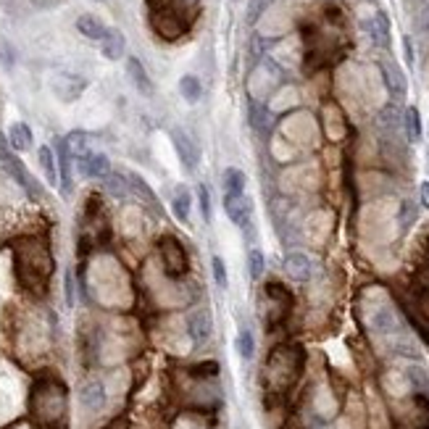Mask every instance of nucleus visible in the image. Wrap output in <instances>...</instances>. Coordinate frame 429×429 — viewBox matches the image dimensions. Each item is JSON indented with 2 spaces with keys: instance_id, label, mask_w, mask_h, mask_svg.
Instances as JSON below:
<instances>
[{
  "instance_id": "obj_1",
  "label": "nucleus",
  "mask_w": 429,
  "mask_h": 429,
  "mask_svg": "<svg viewBox=\"0 0 429 429\" xmlns=\"http://www.w3.org/2000/svg\"><path fill=\"white\" fill-rule=\"evenodd\" d=\"M13 253V268L16 279L27 292L32 295H45L50 277H53V253L43 237H19L11 243Z\"/></svg>"
},
{
  "instance_id": "obj_2",
  "label": "nucleus",
  "mask_w": 429,
  "mask_h": 429,
  "mask_svg": "<svg viewBox=\"0 0 429 429\" xmlns=\"http://www.w3.org/2000/svg\"><path fill=\"white\" fill-rule=\"evenodd\" d=\"M29 416L37 429H69V390L53 374H43L29 390Z\"/></svg>"
},
{
  "instance_id": "obj_3",
  "label": "nucleus",
  "mask_w": 429,
  "mask_h": 429,
  "mask_svg": "<svg viewBox=\"0 0 429 429\" xmlns=\"http://www.w3.org/2000/svg\"><path fill=\"white\" fill-rule=\"evenodd\" d=\"M306 364V353H303L301 345H279L271 350L266 366H264V385L268 387V393H287L298 376L303 372Z\"/></svg>"
},
{
  "instance_id": "obj_4",
  "label": "nucleus",
  "mask_w": 429,
  "mask_h": 429,
  "mask_svg": "<svg viewBox=\"0 0 429 429\" xmlns=\"http://www.w3.org/2000/svg\"><path fill=\"white\" fill-rule=\"evenodd\" d=\"M0 166L6 169V174L11 177L13 182L22 187V193L27 195V198H32V200H40V198L45 195L43 184L34 179L32 172H29V169L24 166L22 158H16L13 153H6V151L0 153Z\"/></svg>"
},
{
  "instance_id": "obj_5",
  "label": "nucleus",
  "mask_w": 429,
  "mask_h": 429,
  "mask_svg": "<svg viewBox=\"0 0 429 429\" xmlns=\"http://www.w3.org/2000/svg\"><path fill=\"white\" fill-rule=\"evenodd\" d=\"M158 256H161V264H163V274L169 279H179L187 274V250L182 247V243L177 237L166 235L158 240Z\"/></svg>"
},
{
  "instance_id": "obj_6",
  "label": "nucleus",
  "mask_w": 429,
  "mask_h": 429,
  "mask_svg": "<svg viewBox=\"0 0 429 429\" xmlns=\"http://www.w3.org/2000/svg\"><path fill=\"white\" fill-rule=\"evenodd\" d=\"M264 295H266V303H268V311L264 316V322H266V327H277L290 313V306H292L290 292L285 290L282 285H277V282H271V285H266Z\"/></svg>"
},
{
  "instance_id": "obj_7",
  "label": "nucleus",
  "mask_w": 429,
  "mask_h": 429,
  "mask_svg": "<svg viewBox=\"0 0 429 429\" xmlns=\"http://www.w3.org/2000/svg\"><path fill=\"white\" fill-rule=\"evenodd\" d=\"M48 85H50V93L58 100L72 103V100H76V97L85 93L87 82L79 74H72V72H55V74H50Z\"/></svg>"
},
{
  "instance_id": "obj_8",
  "label": "nucleus",
  "mask_w": 429,
  "mask_h": 429,
  "mask_svg": "<svg viewBox=\"0 0 429 429\" xmlns=\"http://www.w3.org/2000/svg\"><path fill=\"white\" fill-rule=\"evenodd\" d=\"M172 145L177 151V158L184 166V172L193 174L198 169V161H200V151L195 145V139L184 132V129H172Z\"/></svg>"
},
{
  "instance_id": "obj_9",
  "label": "nucleus",
  "mask_w": 429,
  "mask_h": 429,
  "mask_svg": "<svg viewBox=\"0 0 429 429\" xmlns=\"http://www.w3.org/2000/svg\"><path fill=\"white\" fill-rule=\"evenodd\" d=\"M151 22H153V29L161 34L163 40H177L179 34H184V22H182V13L174 11V8H161V11H153L151 13Z\"/></svg>"
},
{
  "instance_id": "obj_10",
  "label": "nucleus",
  "mask_w": 429,
  "mask_h": 429,
  "mask_svg": "<svg viewBox=\"0 0 429 429\" xmlns=\"http://www.w3.org/2000/svg\"><path fill=\"white\" fill-rule=\"evenodd\" d=\"M76 169L82 177L87 179H106L108 174H111V161H108L106 153L100 151H90L85 156H76Z\"/></svg>"
},
{
  "instance_id": "obj_11",
  "label": "nucleus",
  "mask_w": 429,
  "mask_h": 429,
  "mask_svg": "<svg viewBox=\"0 0 429 429\" xmlns=\"http://www.w3.org/2000/svg\"><path fill=\"white\" fill-rule=\"evenodd\" d=\"M55 161H58V184H61V193L69 195L72 187H74V179H72V161L74 156L66 145V137H55Z\"/></svg>"
},
{
  "instance_id": "obj_12",
  "label": "nucleus",
  "mask_w": 429,
  "mask_h": 429,
  "mask_svg": "<svg viewBox=\"0 0 429 429\" xmlns=\"http://www.w3.org/2000/svg\"><path fill=\"white\" fill-rule=\"evenodd\" d=\"M224 211L229 216V222L245 229L250 224V214H253V203L245 193L240 195H224Z\"/></svg>"
},
{
  "instance_id": "obj_13",
  "label": "nucleus",
  "mask_w": 429,
  "mask_h": 429,
  "mask_svg": "<svg viewBox=\"0 0 429 429\" xmlns=\"http://www.w3.org/2000/svg\"><path fill=\"white\" fill-rule=\"evenodd\" d=\"M369 327L374 329V332L379 334H393L397 332V327H400V322H397V313L395 308L390 306V303H379L374 311H372V316H369Z\"/></svg>"
},
{
  "instance_id": "obj_14",
  "label": "nucleus",
  "mask_w": 429,
  "mask_h": 429,
  "mask_svg": "<svg viewBox=\"0 0 429 429\" xmlns=\"http://www.w3.org/2000/svg\"><path fill=\"white\" fill-rule=\"evenodd\" d=\"M379 69H382V79H385V87L390 90V95L395 97V100H403L408 93V82L406 74L400 72V66L395 61H382Z\"/></svg>"
},
{
  "instance_id": "obj_15",
  "label": "nucleus",
  "mask_w": 429,
  "mask_h": 429,
  "mask_svg": "<svg viewBox=\"0 0 429 429\" xmlns=\"http://www.w3.org/2000/svg\"><path fill=\"white\" fill-rule=\"evenodd\" d=\"M100 53L103 58L108 61H118V58H124L127 55V34L116 29V27H108L106 34H103V40H100Z\"/></svg>"
},
{
  "instance_id": "obj_16",
  "label": "nucleus",
  "mask_w": 429,
  "mask_h": 429,
  "mask_svg": "<svg viewBox=\"0 0 429 429\" xmlns=\"http://www.w3.org/2000/svg\"><path fill=\"white\" fill-rule=\"evenodd\" d=\"M127 76H129V82L135 85V90H137L139 95H145V97H153V79L151 74H148V69L142 66V61L139 58H135V55H129L127 58Z\"/></svg>"
},
{
  "instance_id": "obj_17",
  "label": "nucleus",
  "mask_w": 429,
  "mask_h": 429,
  "mask_svg": "<svg viewBox=\"0 0 429 429\" xmlns=\"http://www.w3.org/2000/svg\"><path fill=\"white\" fill-rule=\"evenodd\" d=\"M211 329H214V322H211V313L205 311V308H198V311L187 316V332H190L195 345L205 343L211 337Z\"/></svg>"
},
{
  "instance_id": "obj_18",
  "label": "nucleus",
  "mask_w": 429,
  "mask_h": 429,
  "mask_svg": "<svg viewBox=\"0 0 429 429\" xmlns=\"http://www.w3.org/2000/svg\"><path fill=\"white\" fill-rule=\"evenodd\" d=\"M366 32H369V37H372V43H374L376 48H382V50L390 48V22H387V16L382 11H376L374 16L366 22Z\"/></svg>"
},
{
  "instance_id": "obj_19",
  "label": "nucleus",
  "mask_w": 429,
  "mask_h": 429,
  "mask_svg": "<svg viewBox=\"0 0 429 429\" xmlns=\"http://www.w3.org/2000/svg\"><path fill=\"white\" fill-rule=\"evenodd\" d=\"M285 274L295 282H308L313 274V266H311V258L303 256V253H290L285 258Z\"/></svg>"
},
{
  "instance_id": "obj_20",
  "label": "nucleus",
  "mask_w": 429,
  "mask_h": 429,
  "mask_svg": "<svg viewBox=\"0 0 429 429\" xmlns=\"http://www.w3.org/2000/svg\"><path fill=\"white\" fill-rule=\"evenodd\" d=\"M8 145H11L16 153H24V151H32L34 145V135L29 124H24V121H13L11 127H8Z\"/></svg>"
},
{
  "instance_id": "obj_21",
  "label": "nucleus",
  "mask_w": 429,
  "mask_h": 429,
  "mask_svg": "<svg viewBox=\"0 0 429 429\" xmlns=\"http://www.w3.org/2000/svg\"><path fill=\"white\" fill-rule=\"evenodd\" d=\"M106 24L97 19L95 13H82L79 19H76V32L87 37V40H93V43H100L103 40V34H106Z\"/></svg>"
},
{
  "instance_id": "obj_22",
  "label": "nucleus",
  "mask_w": 429,
  "mask_h": 429,
  "mask_svg": "<svg viewBox=\"0 0 429 429\" xmlns=\"http://www.w3.org/2000/svg\"><path fill=\"white\" fill-rule=\"evenodd\" d=\"M127 182H129V193L132 195H137L142 203H148L153 208V211H158L161 205H158V198H156V193L151 190V184L145 182L139 174L135 172H127Z\"/></svg>"
},
{
  "instance_id": "obj_23",
  "label": "nucleus",
  "mask_w": 429,
  "mask_h": 429,
  "mask_svg": "<svg viewBox=\"0 0 429 429\" xmlns=\"http://www.w3.org/2000/svg\"><path fill=\"white\" fill-rule=\"evenodd\" d=\"M79 400H82V406L87 408V411H100V408L106 406V387H103V382H87L85 387H82V393H79Z\"/></svg>"
},
{
  "instance_id": "obj_24",
  "label": "nucleus",
  "mask_w": 429,
  "mask_h": 429,
  "mask_svg": "<svg viewBox=\"0 0 429 429\" xmlns=\"http://www.w3.org/2000/svg\"><path fill=\"white\" fill-rule=\"evenodd\" d=\"M190 211H193V193L187 187H177V193L172 198V214L177 216V222L187 224L190 222Z\"/></svg>"
},
{
  "instance_id": "obj_25",
  "label": "nucleus",
  "mask_w": 429,
  "mask_h": 429,
  "mask_svg": "<svg viewBox=\"0 0 429 429\" xmlns=\"http://www.w3.org/2000/svg\"><path fill=\"white\" fill-rule=\"evenodd\" d=\"M245 184H247L245 172H240V169H235V166H226L224 172H222V187H224V195L245 193Z\"/></svg>"
},
{
  "instance_id": "obj_26",
  "label": "nucleus",
  "mask_w": 429,
  "mask_h": 429,
  "mask_svg": "<svg viewBox=\"0 0 429 429\" xmlns=\"http://www.w3.org/2000/svg\"><path fill=\"white\" fill-rule=\"evenodd\" d=\"M37 161H40V169L45 174V182L48 184H58V161H55V151L53 148H48L43 145L40 151H37Z\"/></svg>"
},
{
  "instance_id": "obj_27",
  "label": "nucleus",
  "mask_w": 429,
  "mask_h": 429,
  "mask_svg": "<svg viewBox=\"0 0 429 429\" xmlns=\"http://www.w3.org/2000/svg\"><path fill=\"white\" fill-rule=\"evenodd\" d=\"M403 129H406L408 142H418L421 139V116H418L416 106H408L403 111Z\"/></svg>"
},
{
  "instance_id": "obj_28",
  "label": "nucleus",
  "mask_w": 429,
  "mask_h": 429,
  "mask_svg": "<svg viewBox=\"0 0 429 429\" xmlns=\"http://www.w3.org/2000/svg\"><path fill=\"white\" fill-rule=\"evenodd\" d=\"M179 95L187 100V103H198L200 95H203V85H200V79L195 74H184L179 79Z\"/></svg>"
},
{
  "instance_id": "obj_29",
  "label": "nucleus",
  "mask_w": 429,
  "mask_h": 429,
  "mask_svg": "<svg viewBox=\"0 0 429 429\" xmlns=\"http://www.w3.org/2000/svg\"><path fill=\"white\" fill-rule=\"evenodd\" d=\"M66 145H69V151L72 156H85V153L93 151V135H87V132H72L69 137H66Z\"/></svg>"
},
{
  "instance_id": "obj_30",
  "label": "nucleus",
  "mask_w": 429,
  "mask_h": 429,
  "mask_svg": "<svg viewBox=\"0 0 429 429\" xmlns=\"http://www.w3.org/2000/svg\"><path fill=\"white\" fill-rule=\"evenodd\" d=\"M106 190L114 198H118V200H127L129 195V182H127V174H108L106 177Z\"/></svg>"
},
{
  "instance_id": "obj_31",
  "label": "nucleus",
  "mask_w": 429,
  "mask_h": 429,
  "mask_svg": "<svg viewBox=\"0 0 429 429\" xmlns=\"http://www.w3.org/2000/svg\"><path fill=\"white\" fill-rule=\"evenodd\" d=\"M235 345H237V353H240V358L250 361V358L256 355V340H253V332H250V329H240Z\"/></svg>"
},
{
  "instance_id": "obj_32",
  "label": "nucleus",
  "mask_w": 429,
  "mask_h": 429,
  "mask_svg": "<svg viewBox=\"0 0 429 429\" xmlns=\"http://www.w3.org/2000/svg\"><path fill=\"white\" fill-rule=\"evenodd\" d=\"M418 216V208L414 200H403L400 203V211H397V224H400V232H406V229H411V224L416 222Z\"/></svg>"
},
{
  "instance_id": "obj_33",
  "label": "nucleus",
  "mask_w": 429,
  "mask_h": 429,
  "mask_svg": "<svg viewBox=\"0 0 429 429\" xmlns=\"http://www.w3.org/2000/svg\"><path fill=\"white\" fill-rule=\"evenodd\" d=\"M264 268H266V258H264V253H261L258 247H253V250L247 253V274H250V279L264 277Z\"/></svg>"
},
{
  "instance_id": "obj_34",
  "label": "nucleus",
  "mask_w": 429,
  "mask_h": 429,
  "mask_svg": "<svg viewBox=\"0 0 429 429\" xmlns=\"http://www.w3.org/2000/svg\"><path fill=\"white\" fill-rule=\"evenodd\" d=\"M268 118H271L268 108L261 106V103H256V100H250V124H253L258 132H264V129L268 127Z\"/></svg>"
},
{
  "instance_id": "obj_35",
  "label": "nucleus",
  "mask_w": 429,
  "mask_h": 429,
  "mask_svg": "<svg viewBox=\"0 0 429 429\" xmlns=\"http://www.w3.org/2000/svg\"><path fill=\"white\" fill-rule=\"evenodd\" d=\"M198 208H200V216H203L205 224H211V190L205 184L198 187Z\"/></svg>"
},
{
  "instance_id": "obj_36",
  "label": "nucleus",
  "mask_w": 429,
  "mask_h": 429,
  "mask_svg": "<svg viewBox=\"0 0 429 429\" xmlns=\"http://www.w3.org/2000/svg\"><path fill=\"white\" fill-rule=\"evenodd\" d=\"M211 268H214V282L222 287V290H226V285H229V277H226V266H224V258L214 256L211 258Z\"/></svg>"
},
{
  "instance_id": "obj_37",
  "label": "nucleus",
  "mask_w": 429,
  "mask_h": 429,
  "mask_svg": "<svg viewBox=\"0 0 429 429\" xmlns=\"http://www.w3.org/2000/svg\"><path fill=\"white\" fill-rule=\"evenodd\" d=\"M266 3L268 0H250V8H247V22L256 24L261 19V13L266 11Z\"/></svg>"
},
{
  "instance_id": "obj_38",
  "label": "nucleus",
  "mask_w": 429,
  "mask_h": 429,
  "mask_svg": "<svg viewBox=\"0 0 429 429\" xmlns=\"http://www.w3.org/2000/svg\"><path fill=\"white\" fill-rule=\"evenodd\" d=\"M174 3V11H195L198 6H200V0H172Z\"/></svg>"
},
{
  "instance_id": "obj_39",
  "label": "nucleus",
  "mask_w": 429,
  "mask_h": 429,
  "mask_svg": "<svg viewBox=\"0 0 429 429\" xmlns=\"http://www.w3.org/2000/svg\"><path fill=\"white\" fill-rule=\"evenodd\" d=\"M66 303L74 306V274L66 271Z\"/></svg>"
},
{
  "instance_id": "obj_40",
  "label": "nucleus",
  "mask_w": 429,
  "mask_h": 429,
  "mask_svg": "<svg viewBox=\"0 0 429 429\" xmlns=\"http://www.w3.org/2000/svg\"><path fill=\"white\" fill-rule=\"evenodd\" d=\"M418 29H421V32H429V3L421 8V13H418Z\"/></svg>"
},
{
  "instance_id": "obj_41",
  "label": "nucleus",
  "mask_w": 429,
  "mask_h": 429,
  "mask_svg": "<svg viewBox=\"0 0 429 429\" xmlns=\"http://www.w3.org/2000/svg\"><path fill=\"white\" fill-rule=\"evenodd\" d=\"M418 195H421V205H424V208H429V182H421Z\"/></svg>"
},
{
  "instance_id": "obj_42",
  "label": "nucleus",
  "mask_w": 429,
  "mask_h": 429,
  "mask_svg": "<svg viewBox=\"0 0 429 429\" xmlns=\"http://www.w3.org/2000/svg\"><path fill=\"white\" fill-rule=\"evenodd\" d=\"M106 429H129V424H127V418H114Z\"/></svg>"
},
{
  "instance_id": "obj_43",
  "label": "nucleus",
  "mask_w": 429,
  "mask_h": 429,
  "mask_svg": "<svg viewBox=\"0 0 429 429\" xmlns=\"http://www.w3.org/2000/svg\"><path fill=\"white\" fill-rule=\"evenodd\" d=\"M32 3L37 6V8H50V6H55L58 0H32Z\"/></svg>"
},
{
  "instance_id": "obj_44",
  "label": "nucleus",
  "mask_w": 429,
  "mask_h": 429,
  "mask_svg": "<svg viewBox=\"0 0 429 429\" xmlns=\"http://www.w3.org/2000/svg\"><path fill=\"white\" fill-rule=\"evenodd\" d=\"M403 45H406V61H408V64H414V50H411V40L406 37V40H403Z\"/></svg>"
},
{
  "instance_id": "obj_45",
  "label": "nucleus",
  "mask_w": 429,
  "mask_h": 429,
  "mask_svg": "<svg viewBox=\"0 0 429 429\" xmlns=\"http://www.w3.org/2000/svg\"><path fill=\"white\" fill-rule=\"evenodd\" d=\"M232 3H240V0H232Z\"/></svg>"
},
{
  "instance_id": "obj_46",
  "label": "nucleus",
  "mask_w": 429,
  "mask_h": 429,
  "mask_svg": "<svg viewBox=\"0 0 429 429\" xmlns=\"http://www.w3.org/2000/svg\"><path fill=\"white\" fill-rule=\"evenodd\" d=\"M97 3H103V0H97Z\"/></svg>"
}]
</instances>
